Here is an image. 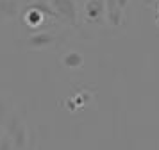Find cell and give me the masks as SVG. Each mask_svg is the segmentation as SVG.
<instances>
[{"mask_svg":"<svg viewBox=\"0 0 159 150\" xmlns=\"http://www.w3.org/2000/svg\"><path fill=\"white\" fill-rule=\"evenodd\" d=\"M4 129H6V136L11 139V143L15 145V148L25 150L29 134H27V127H25V123H23L22 118L16 113H9L7 120L4 123Z\"/></svg>","mask_w":159,"mask_h":150,"instance_id":"obj_1","label":"cell"},{"mask_svg":"<svg viewBox=\"0 0 159 150\" xmlns=\"http://www.w3.org/2000/svg\"><path fill=\"white\" fill-rule=\"evenodd\" d=\"M50 6L59 16V20L70 23V25L77 23V7L73 0H50Z\"/></svg>","mask_w":159,"mask_h":150,"instance_id":"obj_2","label":"cell"},{"mask_svg":"<svg viewBox=\"0 0 159 150\" xmlns=\"http://www.w3.org/2000/svg\"><path fill=\"white\" fill-rule=\"evenodd\" d=\"M84 16L91 23H98L106 16V4L104 0H88L84 6Z\"/></svg>","mask_w":159,"mask_h":150,"instance_id":"obj_3","label":"cell"},{"mask_svg":"<svg viewBox=\"0 0 159 150\" xmlns=\"http://www.w3.org/2000/svg\"><path fill=\"white\" fill-rule=\"evenodd\" d=\"M106 4V18H107V23L111 27H120L123 21V9L115 0H104Z\"/></svg>","mask_w":159,"mask_h":150,"instance_id":"obj_4","label":"cell"},{"mask_svg":"<svg viewBox=\"0 0 159 150\" xmlns=\"http://www.w3.org/2000/svg\"><path fill=\"white\" fill-rule=\"evenodd\" d=\"M54 41H56L54 34L45 32V30H38V32H34L27 38V45L30 48H47V47L54 45Z\"/></svg>","mask_w":159,"mask_h":150,"instance_id":"obj_5","label":"cell"},{"mask_svg":"<svg viewBox=\"0 0 159 150\" xmlns=\"http://www.w3.org/2000/svg\"><path fill=\"white\" fill-rule=\"evenodd\" d=\"M43 18H45V16L39 13L38 9H34L32 6H27V9H25V14H23V21H25V25H27L30 30H36L38 27H41Z\"/></svg>","mask_w":159,"mask_h":150,"instance_id":"obj_6","label":"cell"},{"mask_svg":"<svg viewBox=\"0 0 159 150\" xmlns=\"http://www.w3.org/2000/svg\"><path fill=\"white\" fill-rule=\"evenodd\" d=\"M16 14H18L16 0H0V16L2 18H15Z\"/></svg>","mask_w":159,"mask_h":150,"instance_id":"obj_7","label":"cell"},{"mask_svg":"<svg viewBox=\"0 0 159 150\" xmlns=\"http://www.w3.org/2000/svg\"><path fill=\"white\" fill-rule=\"evenodd\" d=\"M82 63H84V59H82V54H79V52H68L63 57V64L68 70H77L82 66Z\"/></svg>","mask_w":159,"mask_h":150,"instance_id":"obj_8","label":"cell"},{"mask_svg":"<svg viewBox=\"0 0 159 150\" xmlns=\"http://www.w3.org/2000/svg\"><path fill=\"white\" fill-rule=\"evenodd\" d=\"M0 150H16L15 145L11 143V139H9L7 136H0Z\"/></svg>","mask_w":159,"mask_h":150,"instance_id":"obj_9","label":"cell"},{"mask_svg":"<svg viewBox=\"0 0 159 150\" xmlns=\"http://www.w3.org/2000/svg\"><path fill=\"white\" fill-rule=\"evenodd\" d=\"M115 2H116L120 7H122V9H125V7L129 6V0H115Z\"/></svg>","mask_w":159,"mask_h":150,"instance_id":"obj_10","label":"cell"},{"mask_svg":"<svg viewBox=\"0 0 159 150\" xmlns=\"http://www.w3.org/2000/svg\"><path fill=\"white\" fill-rule=\"evenodd\" d=\"M0 20H2V16H0Z\"/></svg>","mask_w":159,"mask_h":150,"instance_id":"obj_11","label":"cell"}]
</instances>
